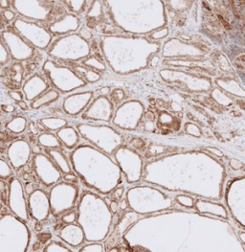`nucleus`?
I'll list each match as a JSON object with an SVG mask.
<instances>
[{
	"label": "nucleus",
	"mask_w": 245,
	"mask_h": 252,
	"mask_svg": "<svg viewBox=\"0 0 245 252\" xmlns=\"http://www.w3.org/2000/svg\"><path fill=\"white\" fill-rule=\"evenodd\" d=\"M12 28L32 46L39 49H45L50 43V34L35 22L17 17L12 23Z\"/></svg>",
	"instance_id": "f257e3e1"
},
{
	"label": "nucleus",
	"mask_w": 245,
	"mask_h": 252,
	"mask_svg": "<svg viewBox=\"0 0 245 252\" xmlns=\"http://www.w3.org/2000/svg\"><path fill=\"white\" fill-rule=\"evenodd\" d=\"M0 36L12 60L21 62L34 57L35 48L15 33L13 28L4 29L0 32Z\"/></svg>",
	"instance_id": "f03ea898"
},
{
	"label": "nucleus",
	"mask_w": 245,
	"mask_h": 252,
	"mask_svg": "<svg viewBox=\"0 0 245 252\" xmlns=\"http://www.w3.org/2000/svg\"><path fill=\"white\" fill-rule=\"evenodd\" d=\"M78 196V188L73 184L62 182L51 190L50 207L52 213L59 216L74 208Z\"/></svg>",
	"instance_id": "7ed1b4c3"
},
{
	"label": "nucleus",
	"mask_w": 245,
	"mask_h": 252,
	"mask_svg": "<svg viewBox=\"0 0 245 252\" xmlns=\"http://www.w3.org/2000/svg\"><path fill=\"white\" fill-rule=\"evenodd\" d=\"M53 2L50 1H21L14 0L12 1V7L14 13L23 17L38 20H46L50 15Z\"/></svg>",
	"instance_id": "20e7f679"
},
{
	"label": "nucleus",
	"mask_w": 245,
	"mask_h": 252,
	"mask_svg": "<svg viewBox=\"0 0 245 252\" xmlns=\"http://www.w3.org/2000/svg\"><path fill=\"white\" fill-rule=\"evenodd\" d=\"M34 167L38 177L44 185L50 186L61 177L60 172L54 163L43 154H38L34 158Z\"/></svg>",
	"instance_id": "39448f33"
},
{
	"label": "nucleus",
	"mask_w": 245,
	"mask_h": 252,
	"mask_svg": "<svg viewBox=\"0 0 245 252\" xmlns=\"http://www.w3.org/2000/svg\"><path fill=\"white\" fill-rule=\"evenodd\" d=\"M29 208L30 213L36 221H43L45 219L50 211V203L46 194L41 190L34 191L30 195L29 198Z\"/></svg>",
	"instance_id": "423d86ee"
},
{
	"label": "nucleus",
	"mask_w": 245,
	"mask_h": 252,
	"mask_svg": "<svg viewBox=\"0 0 245 252\" xmlns=\"http://www.w3.org/2000/svg\"><path fill=\"white\" fill-rule=\"evenodd\" d=\"M31 148L24 140H17L12 143L8 149V156L14 168L25 165L30 158Z\"/></svg>",
	"instance_id": "0eeeda50"
},
{
	"label": "nucleus",
	"mask_w": 245,
	"mask_h": 252,
	"mask_svg": "<svg viewBox=\"0 0 245 252\" xmlns=\"http://www.w3.org/2000/svg\"><path fill=\"white\" fill-rule=\"evenodd\" d=\"M47 88L48 84L45 79L39 74H34L25 81L22 86V93L27 101L32 102L44 93Z\"/></svg>",
	"instance_id": "6e6552de"
},
{
	"label": "nucleus",
	"mask_w": 245,
	"mask_h": 252,
	"mask_svg": "<svg viewBox=\"0 0 245 252\" xmlns=\"http://www.w3.org/2000/svg\"><path fill=\"white\" fill-rule=\"evenodd\" d=\"M59 237L62 241L71 246H79L84 242V234L80 225L68 224L61 229Z\"/></svg>",
	"instance_id": "1a4fd4ad"
},
{
	"label": "nucleus",
	"mask_w": 245,
	"mask_h": 252,
	"mask_svg": "<svg viewBox=\"0 0 245 252\" xmlns=\"http://www.w3.org/2000/svg\"><path fill=\"white\" fill-rule=\"evenodd\" d=\"M195 207H196L197 211L200 213L215 215V216L222 217L224 219H226L228 217L227 211L225 210V208H224L223 206L215 204V203H213V202L197 200L196 203H195Z\"/></svg>",
	"instance_id": "9d476101"
},
{
	"label": "nucleus",
	"mask_w": 245,
	"mask_h": 252,
	"mask_svg": "<svg viewBox=\"0 0 245 252\" xmlns=\"http://www.w3.org/2000/svg\"><path fill=\"white\" fill-rule=\"evenodd\" d=\"M47 153L53 159V162H55L56 166L59 169V171H61L63 174H70L71 172L70 165H69V162L66 156L62 153L54 149L47 150Z\"/></svg>",
	"instance_id": "9b49d317"
},
{
	"label": "nucleus",
	"mask_w": 245,
	"mask_h": 252,
	"mask_svg": "<svg viewBox=\"0 0 245 252\" xmlns=\"http://www.w3.org/2000/svg\"><path fill=\"white\" fill-rule=\"evenodd\" d=\"M59 92L56 91L55 89H50L45 93H42L41 95L38 96V98L31 102V107L33 109H38L40 107L47 105L49 104L55 102L59 98Z\"/></svg>",
	"instance_id": "f8f14e48"
},
{
	"label": "nucleus",
	"mask_w": 245,
	"mask_h": 252,
	"mask_svg": "<svg viewBox=\"0 0 245 252\" xmlns=\"http://www.w3.org/2000/svg\"><path fill=\"white\" fill-rule=\"evenodd\" d=\"M27 120L23 116H15L6 124V129L11 132L19 134L26 129Z\"/></svg>",
	"instance_id": "ddd939ff"
},
{
	"label": "nucleus",
	"mask_w": 245,
	"mask_h": 252,
	"mask_svg": "<svg viewBox=\"0 0 245 252\" xmlns=\"http://www.w3.org/2000/svg\"><path fill=\"white\" fill-rule=\"evenodd\" d=\"M58 135L59 139L63 142L65 146L68 148H73L76 146L78 142V135L75 132V131L71 128L68 129H63L58 132Z\"/></svg>",
	"instance_id": "4468645a"
},
{
	"label": "nucleus",
	"mask_w": 245,
	"mask_h": 252,
	"mask_svg": "<svg viewBox=\"0 0 245 252\" xmlns=\"http://www.w3.org/2000/svg\"><path fill=\"white\" fill-rule=\"evenodd\" d=\"M38 143L43 146V147L48 148V149H57V148H59L61 144L59 140L57 138L54 134L52 133H48V132H44L41 133L39 136H38Z\"/></svg>",
	"instance_id": "2eb2a0df"
},
{
	"label": "nucleus",
	"mask_w": 245,
	"mask_h": 252,
	"mask_svg": "<svg viewBox=\"0 0 245 252\" xmlns=\"http://www.w3.org/2000/svg\"><path fill=\"white\" fill-rule=\"evenodd\" d=\"M40 124H41L44 129H47L48 131H57V129H61L67 124V122L64 119L57 117H49V118H42L40 120Z\"/></svg>",
	"instance_id": "dca6fc26"
},
{
	"label": "nucleus",
	"mask_w": 245,
	"mask_h": 252,
	"mask_svg": "<svg viewBox=\"0 0 245 252\" xmlns=\"http://www.w3.org/2000/svg\"><path fill=\"white\" fill-rule=\"evenodd\" d=\"M10 74L8 75L9 77V82H14L15 84H21L22 80H23V75H24V68L22 66V64L20 62H15L12 65L11 69H10Z\"/></svg>",
	"instance_id": "f3484780"
},
{
	"label": "nucleus",
	"mask_w": 245,
	"mask_h": 252,
	"mask_svg": "<svg viewBox=\"0 0 245 252\" xmlns=\"http://www.w3.org/2000/svg\"><path fill=\"white\" fill-rule=\"evenodd\" d=\"M11 57L0 36V66H6L11 62Z\"/></svg>",
	"instance_id": "a211bd4d"
},
{
	"label": "nucleus",
	"mask_w": 245,
	"mask_h": 252,
	"mask_svg": "<svg viewBox=\"0 0 245 252\" xmlns=\"http://www.w3.org/2000/svg\"><path fill=\"white\" fill-rule=\"evenodd\" d=\"M76 70L79 71L80 73H83L84 77L86 78L89 82H96V81L100 78V76L95 73L92 70H89L87 68H83V67H80V66H76Z\"/></svg>",
	"instance_id": "6ab92c4d"
},
{
	"label": "nucleus",
	"mask_w": 245,
	"mask_h": 252,
	"mask_svg": "<svg viewBox=\"0 0 245 252\" xmlns=\"http://www.w3.org/2000/svg\"><path fill=\"white\" fill-rule=\"evenodd\" d=\"M175 200H176V201L180 205L188 207V208H191V207H193L194 204V198H191V197H188V196H184V195H179V196L175 198Z\"/></svg>",
	"instance_id": "aec40b11"
},
{
	"label": "nucleus",
	"mask_w": 245,
	"mask_h": 252,
	"mask_svg": "<svg viewBox=\"0 0 245 252\" xmlns=\"http://www.w3.org/2000/svg\"><path fill=\"white\" fill-rule=\"evenodd\" d=\"M80 252H104L103 245L98 243H90V245H86L80 248Z\"/></svg>",
	"instance_id": "412c9836"
},
{
	"label": "nucleus",
	"mask_w": 245,
	"mask_h": 252,
	"mask_svg": "<svg viewBox=\"0 0 245 252\" xmlns=\"http://www.w3.org/2000/svg\"><path fill=\"white\" fill-rule=\"evenodd\" d=\"M84 64L87 66H90L92 68H95V69H98V70H104L105 69V66L104 63H101L100 60H98L97 59L95 58H90L89 60H85L84 62Z\"/></svg>",
	"instance_id": "4be33fe9"
},
{
	"label": "nucleus",
	"mask_w": 245,
	"mask_h": 252,
	"mask_svg": "<svg viewBox=\"0 0 245 252\" xmlns=\"http://www.w3.org/2000/svg\"><path fill=\"white\" fill-rule=\"evenodd\" d=\"M12 174L10 167L5 161L0 159V178H8Z\"/></svg>",
	"instance_id": "5701e85b"
},
{
	"label": "nucleus",
	"mask_w": 245,
	"mask_h": 252,
	"mask_svg": "<svg viewBox=\"0 0 245 252\" xmlns=\"http://www.w3.org/2000/svg\"><path fill=\"white\" fill-rule=\"evenodd\" d=\"M2 17L4 18V20L7 22H13L14 20L16 18V14L14 13V11H12V10H5V11H2Z\"/></svg>",
	"instance_id": "b1692460"
},
{
	"label": "nucleus",
	"mask_w": 245,
	"mask_h": 252,
	"mask_svg": "<svg viewBox=\"0 0 245 252\" xmlns=\"http://www.w3.org/2000/svg\"><path fill=\"white\" fill-rule=\"evenodd\" d=\"M77 219V214L76 212H68L66 214H64L62 217H61V219L64 223H68V224H72L73 222L76 221Z\"/></svg>",
	"instance_id": "393cba45"
},
{
	"label": "nucleus",
	"mask_w": 245,
	"mask_h": 252,
	"mask_svg": "<svg viewBox=\"0 0 245 252\" xmlns=\"http://www.w3.org/2000/svg\"><path fill=\"white\" fill-rule=\"evenodd\" d=\"M8 95L10 96V98L15 101L16 103H18L20 101H23V98H24L22 91H18V90H10L8 92Z\"/></svg>",
	"instance_id": "a878e982"
},
{
	"label": "nucleus",
	"mask_w": 245,
	"mask_h": 252,
	"mask_svg": "<svg viewBox=\"0 0 245 252\" xmlns=\"http://www.w3.org/2000/svg\"><path fill=\"white\" fill-rule=\"evenodd\" d=\"M186 131L188 133H190L191 135L194 136H200L201 135V132H200V129H198V128L196 126L191 125V124H188L186 126Z\"/></svg>",
	"instance_id": "bb28decb"
},
{
	"label": "nucleus",
	"mask_w": 245,
	"mask_h": 252,
	"mask_svg": "<svg viewBox=\"0 0 245 252\" xmlns=\"http://www.w3.org/2000/svg\"><path fill=\"white\" fill-rule=\"evenodd\" d=\"M112 99L115 101V102H120L124 99L125 94H124V91L121 90V89H115L113 92H112Z\"/></svg>",
	"instance_id": "cd10ccee"
},
{
	"label": "nucleus",
	"mask_w": 245,
	"mask_h": 252,
	"mask_svg": "<svg viewBox=\"0 0 245 252\" xmlns=\"http://www.w3.org/2000/svg\"><path fill=\"white\" fill-rule=\"evenodd\" d=\"M229 164H230V167L233 170H241L244 166L241 161H239L238 159H235V158H233V159L230 160Z\"/></svg>",
	"instance_id": "c85d7f7f"
},
{
	"label": "nucleus",
	"mask_w": 245,
	"mask_h": 252,
	"mask_svg": "<svg viewBox=\"0 0 245 252\" xmlns=\"http://www.w3.org/2000/svg\"><path fill=\"white\" fill-rule=\"evenodd\" d=\"M36 238H38V241L40 243H46L49 240H50L52 238V235L50 233H39L38 234V236H36Z\"/></svg>",
	"instance_id": "c756f323"
},
{
	"label": "nucleus",
	"mask_w": 245,
	"mask_h": 252,
	"mask_svg": "<svg viewBox=\"0 0 245 252\" xmlns=\"http://www.w3.org/2000/svg\"><path fill=\"white\" fill-rule=\"evenodd\" d=\"M124 190H125L124 187H119V188L115 189V191H114L113 194H112L113 200H115V201L121 200L122 197V194H124Z\"/></svg>",
	"instance_id": "7c9ffc66"
},
{
	"label": "nucleus",
	"mask_w": 245,
	"mask_h": 252,
	"mask_svg": "<svg viewBox=\"0 0 245 252\" xmlns=\"http://www.w3.org/2000/svg\"><path fill=\"white\" fill-rule=\"evenodd\" d=\"M168 33H169L168 29H162V30H160V31H157L156 33H153V34L151 35V38H155V39L162 38H165V36L168 35Z\"/></svg>",
	"instance_id": "2f4dec72"
},
{
	"label": "nucleus",
	"mask_w": 245,
	"mask_h": 252,
	"mask_svg": "<svg viewBox=\"0 0 245 252\" xmlns=\"http://www.w3.org/2000/svg\"><path fill=\"white\" fill-rule=\"evenodd\" d=\"M0 109H1V111L5 113H12L15 111V107L14 105H0Z\"/></svg>",
	"instance_id": "473e14b6"
},
{
	"label": "nucleus",
	"mask_w": 245,
	"mask_h": 252,
	"mask_svg": "<svg viewBox=\"0 0 245 252\" xmlns=\"http://www.w3.org/2000/svg\"><path fill=\"white\" fill-rule=\"evenodd\" d=\"M12 7V1L11 0H0V11L9 10Z\"/></svg>",
	"instance_id": "72a5a7b5"
},
{
	"label": "nucleus",
	"mask_w": 245,
	"mask_h": 252,
	"mask_svg": "<svg viewBox=\"0 0 245 252\" xmlns=\"http://www.w3.org/2000/svg\"><path fill=\"white\" fill-rule=\"evenodd\" d=\"M80 35L83 36V38H86V39H89L92 38V33L90 30L86 29V28H83L80 31Z\"/></svg>",
	"instance_id": "f704fd0d"
},
{
	"label": "nucleus",
	"mask_w": 245,
	"mask_h": 252,
	"mask_svg": "<svg viewBox=\"0 0 245 252\" xmlns=\"http://www.w3.org/2000/svg\"><path fill=\"white\" fill-rule=\"evenodd\" d=\"M34 191H35L34 184H33L32 182H27V183L25 184V192L28 195H31Z\"/></svg>",
	"instance_id": "c9c22d12"
},
{
	"label": "nucleus",
	"mask_w": 245,
	"mask_h": 252,
	"mask_svg": "<svg viewBox=\"0 0 245 252\" xmlns=\"http://www.w3.org/2000/svg\"><path fill=\"white\" fill-rule=\"evenodd\" d=\"M207 151L211 152L212 153H214L215 155H216V156H219V157L223 156V153L220 151V150L216 149V148H207Z\"/></svg>",
	"instance_id": "e433bc0d"
},
{
	"label": "nucleus",
	"mask_w": 245,
	"mask_h": 252,
	"mask_svg": "<svg viewBox=\"0 0 245 252\" xmlns=\"http://www.w3.org/2000/svg\"><path fill=\"white\" fill-rule=\"evenodd\" d=\"M160 121L162 122V123L164 124H167V123H170V122L171 121V116L167 114V113H163V114L160 116Z\"/></svg>",
	"instance_id": "4c0bfd02"
},
{
	"label": "nucleus",
	"mask_w": 245,
	"mask_h": 252,
	"mask_svg": "<svg viewBox=\"0 0 245 252\" xmlns=\"http://www.w3.org/2000/svg\"><path fill=\"white\" fill-rule=\"evenodd\" d=\"M132 145H134L138 149H142L143 146H144V142H143L141 139H134L132 141Z\"/></svg>",
	"instance_id": "58836bf2"
},
{
	"label": "nucleus",
	"mask_w": 245,
	"mask_h": 252,
	"mask_svg": "<svg viewBox=\"0 0 245 252\" xmlns=\"http://www.w3.org/2000/svg\"><path fill=\"white\" fill-rule=\"evenodd\" d=\"M118 208H119V207H118V202L115 200H112L111 203H110V210H111L113 213H117Z\"/></svg>",
	"instance_id": "ea45409f"
},
{
	"label": "nucleus",
	"mask_w": 245,
	"mask_h": 252,
	"mask_svg": "<svg viewBox=\"0 0 245 252\" xmlns=\"http://www.w3.org/2000/svg\"><path fill=\"white\" fill-rule=\"evenodd\" d=\"M29 128H30V131H31V132L33 133V134H38V127H36L34 123H30Z\"/></svg>",
	"instance_id": "a19ab883"
},
{
	"label": "nucleus",
	"mask_w": 245,
	"mask_h": 252,
	"mask_svg": "<svg viewBox=\"0 0 245 252\" xmlns=\"http://www.w3.org/2000/svg\"><path fill=\"white\" fill-rule=\"evenodd\" d=\"M17 105H18L20 108L22 109V110H28V109H29V107L27 105V104H26L25 101H20V102H18Z\"/></svg>",
	"instance_id": "79ce46f5"
},
{
	"label": "nucleus",
	"mask_w": 245,
	"mask_h": 252,
	"mask_svg": "<svg viewBox=\"0 0 245 252\" xmlns=\"http://www.w3.org/2000/svg\"><path fill=\"white\" fill-rule=\"evenodd\" d=\"M65 179L69 181V183H73V182L77 181V177L75 176H73V174H67L66 176H65Z\"/></svg>",
	"instance_id": "37998d69"
},
{
	"label": "nucleus",
	"mask_w": 245,
	"mask_h": 252,
	"mask_svg": "<svg viewBox=\"0 0 245 252\" xmlns=\"http://www.w3.org/2000/svg\"><path fill=\"white\" fill-rule=\"evenodd\" d=\"M118 207L121 209V210H125L126 208H128V203H126V201L125 200H122L120 201V203H118Z\"/></svg>",
	"instance_id": "c03bdc74"
},
{
	"label": "nucleus",
	"mask_w": 245,
	"mask_h": 252,
	"mask_svg": "<svg viewBox=\"0 0 245 252\" xmlns=\"http://www.w3.org/2000/svg\"><path fill=\"white\" fill-rule=\"evenodd\" d=\"M171 107H173V109L175 111H181L182 110V107H180V105H179L178 103H175V102H173V103H171Z\"/></svg>",
	"instance_id": "a18cd8bd"
},
{
	"label": "nucleus",
	"mask_w": 245,
	"mask_h": 252,
	"mask_svg": "<svg viewBox=\"0 0 245 252\" xmlns=\"http://www.w3.org/2000/svg\"><path fill=\"white\" fill-rule=\"evenodd\" d=\"M40 246H41V243H40L39 242H36V243H34V245H33V250L38 251L40 248Z\"/></svg>",
	"instance_id": "49530a36"
},
{
	"label": "nucleus",
	"mask_w": 245,
	"mask_h": 252,
	"mask_svg": "<svg viewBox=\"0 0 245 252\" xmlns=\"http://www.w3.org/2000/svg\"><path fill=\"white\" fill-rule=\"evenodd\" d=\"M100 92H101V94L107 95V94H108V93H109V88H108V87H104V88L101 89Z\"/></svg>",
	"instance_id": "de8ad7c7"
},
{
	"label": "nucleus",
	"mask_w": 245,
	"mask_h": 252,
	"mask_svg": "<svg viewBox=\"0 0 245 252\" xmlns=\"http://www.w3.org/2000/svg\"><path fill=\"white\" fill-rule=\"evenodd\" d=\"M5 188H6V183L4 181H0V193L5 191Z\"/></svg>",
	"instance_id": "09e8293b"
},
{
	"label": "nucleus",
	"mask_w": 245,
	"mask_h": 252,
	"mask_svg": "<svg viewBox=\"0 0 245 252\" xmlns=\"http://www.w3.org/2000/svg\"><path fill=\"white\" fill-rule=\"evenodd\" d=\"M158 57H154V58L152 59L151 60V66H156L157 63H158Z\"/></svg>",
	"instance_id": "8fccbe9b"
},
{
	"label": "nucleus",
	"mask_w": 245,
	"mask_h": 252,
	"mask_svg": "<svg viewBox=\"0 0 245 252\" xmlns=\"http://www.w3.org/2000/svg\"><path fill=\"white\" fill-rule=\"evenodd\" d=\"M244 237H245V233H244V232H240V233H239V239L241 240V243H245V238H244Z\"/></svg>",
	"instance_id": "3c124183"
},
{
	"label": "nucleus",
	"mask_w": 245,
	"mask_h": 252,
	"mask_svg": "<svg viewBox=\"0 0 245 252\" xmlns=\"http://www.w3.org/2000/svg\"><path fill=\"white\" fill-rule=\"evenodd\" d=\"M4 21H5V20H4V18H3V17H2V13H1V11H0V27L3 25Z\"/></svg>",
	"instance_id": "603ef678"
},
{
	"label": "nucleus",
	"mask_w": 245,
	"mask_h": 252,
	"mask_svg": "<svg viewBox=\"0 0 245 252\" xmlns=\"http://www.w3.org/2000/svg\"><path fill=\"white\" fill-rule=\"evenodd\" d=\"M33 150H34V152H35L36 153H39V152H40V149H39V147H38V146H36V145L35 146V147H34V149H33Z\"/></svg>",
	"instance_id": "864d4df0"
},
{
	"label": "nucleus",
	"mask_w": 245,
	"mask_h": 252,
	"mask_svg": "<svg viewBox=\"0 0 245 252\" xmlns=\"http://www.w3.org/2000/svg\"><path fill=\"white\" fill-rule=\"evenodd\" d=\"M41 229H42L41 225H40L39 223H36V231H40Z\"/></svg>",
	"instance_id": "5fc2aeb1"
},
{
	"label": "nucleus",
	"mask_w": 245,
	"mask_h": 252,
	"mask_svg": "<svg viewBox=\"0 0 245 252\" xmlns=\"http://www.w3.org/2000/svg\"><path fill=\"white\" fill-rule=\"evenodd\" d=\"M182 36H183V38H186V39H190V38H190V36H186V35H183Z\"/></svg>",
	"instance_id": "6e6d98bb"
},
{
	"label": "nucleus",
	"mask_w": 245,
	"mask_h": 252,
	"mask_svg": "<svg viewBox=\"0 0 245 252\" xmlns=\"http://www.w3.org/2000/svg\"><path fill=\"white\" fill-rule=\"evenodd\" d=\"M0 114H1V109H0Z\"/></svg>",
	"instance_id": "4d7b16f0"
}]
</instances>
